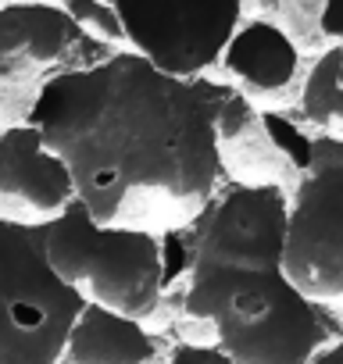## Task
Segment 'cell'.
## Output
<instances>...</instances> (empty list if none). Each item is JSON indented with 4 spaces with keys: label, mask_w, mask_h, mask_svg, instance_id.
Returning <instances> with one entry per match:
<instances>
[{
    "label": "cell",
    "mask_w": 343,
    "mask_h": 364,
    "mask_svg": "<svg viewBox=\"0 0 343 364\" xmlns=\"http://www.w3.org/2000/svg\"><path fill=\"white\" fill-rule=\"evenodd\" d=\"M226 86L168 79L132 50L54 79L29 111L72 175L75 200L104 229H190L222 186L215 111Z\"/></svg>",
    "instance_id": "1"
},
{
    "label": "cell",
    "mask_w": 343,
    "mask_h": 364,
    "mask_svg": "<svg viewBox=\"0 0 343 364\" xmlns=\"http://www.w3.org/2000/svg\"><path fill=\"white\" fill-rule=\"evenodd\" d=\"M183 314L215 328L218 343L211 346L229 364H311L329 346L325 311L283 268H194L186 275Z\"/></svg>",
    "instance_id": "2"
},
{
    "label": "cell",
    "mask_w": 343,
    "mask_h": 364,
    "mask_svg": "<svg viewBox=\"0 0 343 364\" xmlns=\"http://www.w3.org/2000/svg\"><path fill=\"white\" fill-rule=\"evenodd\" d=\"M47 264L83 296L132 321H147L161 304V243L154 232L104 229L79 200L47 222Z\"/></svg>",
    "instance_id": "3"
},
{
    "label": "cell",
    "mask_w": 343,
    "mask_h": 364,
    "mask_svg": "<svg viewBox=\"0 0 343 364\" xmlns=\"http://www.w3.org/2000/svg\"><path fill=\"white\" fill-rule=\"evenodd\" d=\"M83 307L47 264V225L0 218V364H58Z\"/></svg>",
    "instance_id": "4"
},
{
    "label": "cell",
    "mask_w": 343,
    "mask_h": 364,
    "mask_svg": "<svg viewBox=\"0 0 343 364\" xmlns=\"http://www.w3.org/2000/svg\"><path fill=\"white\" fill-rule=\"evenodd\" d=\"M115 47L86 36L61 4L0 8V129L29 125L40 93L72 72L104 65Z\"/></svg>",
    "instance_id": "5"
},
{
    "label": "cell",
    "mask_w": 343,
    "mask_h": 364,
    "mask_svg": "<svg viewBox=\"0 0 343 364\" xmlns=\"http://www.w3.org/2000/svg\"><path fill=\"white\" fill-rule=\"evenodd\" d=\"M283 275L307 300H343V139L315 136L286 208Z\"/></svg>",
    "instance_id": "6"
},
{
    "label": "cell",
    "mask_w": 343,
    "mask_h": 364,
    "mask_svg": "<svg viewBox=\"0 0 343 364\" xmlns=\"http://www.w3.org/2000/svg\"><path fill=\"white\" fill-rule=\"evenodd\" d=\"M125 50L143 58L154 72L168 79H204V72L222 61L229 40L243 22V4L236 0H197V4H115Z\"/></svg>",
    "instance_id": "7"
},
{
    "label": "cell",
    "mask_w": 343,
    "mask_h": 364,
    "mask_svg": "<svg viewBox=\"0 0 343 364\" xmlns=\"http://www.w3.org/2000/svg\"><path fill=\"white\" fill-rule=\"evenodd\" d=\"M286 190L279 186H240L222 182L208 208L194 218V268L204 272H258L283 268L286 247Z\"/></svg>",
    "instance_id": "8"
},
{
    "label": "cell",
    "mask_w": 343,
    "mask_h": 364,
    "mask_svg": "<svg viewBox=\"0 0 343 364\" xmlns=\"http://www.w3.org/2000/svg\"><path fill=\"white\" fill-rule=\"evenodd\" d=\"M4 146V171H0V218L22 225L54 222L72 200L75 186L72 175L54 157L33 125L0 129Z\"/></svg>",
    "instance_id": "9"
},
{
    "label": "cell",
    "mask_w": 343,
    "mask_h": 364,
    "mask_svg": "<svg viewBox=\"0 0 343 364\" xmlns=\"http://www.w3.org/2000/svg\"><path fill=\"white\" fill-rule=\"evenodd\" d=\"M215 146H218L222 175L229 171L233 182H240V186H279V190H286L283 178L297 182L293 168L268 143V136L261 129V111L236 86H226V93L218 100Z\"/></svg>",
    "instance_id": "10"
},
{
    "label": "cell",
    "mask_w": 343,
    "mask_h": 364,
    "mask_svg": "<svg viewBox=\"0 0 343 364\" xmlns=\"http://www.w3.org/2000/svg\"><path fill=\"white\" fill-rule=\"evenodd\" d=\"M222 65L247 100L283 97L300 72V47L272 18H250L240 22L236 36L222 54Z\"/></svg>",
    "instance_id": "11"
},
{
    "label": "cell",
    "mask_w": 343,
    "mask_h": 364,
    "mask_svg": "<svg viewBox=\"0 0 343 364\" xmlns=\"http://www.w3.org/2000/svg\"><path fill=\"white\" fill-rule=\"evenodd\" d=\"M172 353L143 321L122 318L97 304H86L65 339L58 364H168Z\"/></svg>",
    "instance_id": "12"
},
{
    "label": "cell",
    "mask_w": 343,
    "mask_h": 364,
    "mask_svg": "<svg viewBox=\"0 0 343 364\" xmlns=\"http://www.w3.org/2000/svg\"><path fill=\"white\" fill-rule=\"evenodd\" d=\"M300 111L307 125L318 129V136L343 139V86H339V43L322 50L315 58L311 72L304 75L300 90Z\"/></svg>",
    "instance_id": "13"
},
{
    "label": "cell",
    "mask_w": 343,
    "mask_h": 364,
    "mask_svg": "<svg viewBox=\"0 0 343 364\" xmlns=\"http://www.w3.org/2000/svg\"><path fill=\"white\" fill-rule=\"evenodd\" d=\"M261 129L268 136V143L275 146V154L293 168V175L300 178L307 168H311V157H315V136H307L290 114H279V111H261Z\"/></svg>",
    "instance_id": "14"
},
{
    "label": "cell",
    "mask_w": 343,
    "mask_h": 364,
    "mask_svg": "<svg viewBox=\"0 0 343 364\" xmlns=\"http://www.w3.org/2000/svg\"><path fill=\"white\" fill-rule=\"evenodd\" d=\"M61 8H65V15H68L86 36H93V40H100V43L122 50L125 33H122V22H118L115 4H97V0H72V4H61Z\"/></svg>",
    "instance_id": "15"
},
{
    "label": "cell",
    "mask_w": 343,
    "mask_h": 364,
    "mask_svg": "<svg viewBox=\"0 0 343 364\" xmlns=\"http://www.w3.org/2000/svg\"><path fill=\"white\" fill-rule=\"evenodd\" d=\"M157 243H161V289H168L190 275L194 240H190V229H176V232H161Z\"/></svg>",
    "instance_id": "16"
},
{
    "label": "cell",
    "mask_w": 343,
    "mask_h": 364,
    "mask_svg": "<svg viewBox=\"0 0 343 364\" xmlns=\"http://www.w3.org/2000/svg\"><path fill=\"white\" fill-rule=\"evenodd\" d=\"M318 29H322L325 40L339 43V86H343V0H329V4H322Z\"/></svg>",
    "instance_id": "17"
},
{
    "label": "cell",
    "mask_w": 343,
    "mask_h": 364,
    "mask_svg": "<svg viewBox=\"0 0 343 364\" xmlns=\"http://www.w3.org/2000/svg\"><path fill=\"white\" fill-rule=\"evenodd\" d=\"M168 364H229V357H222L211 343H183L179 350H172Z\"/></svg>",
    "instance_id": "18"
},
{
    "label": "cell",
    "mask_w": 343,
    "mask_h": 364,
    "mask_svg": "<svg viewBox=\"0 0 343 364\" xmlns=\"http://www.w3.org/2000/svg\"><path fill=\"white\" fill-rule=\"evenodd\" d=\"M311 364H343V339H336V343H329Z\"/></svg>",
    "instance_id": "19"
},
{
    "label": "cell",
    "mask_w": 343,
    "mask_h": 364,
    "mask_svg": "<svg viewBox=\"0 0 343 364\" xmlns=\"http://www.w3.org/2000/svg\"><path fill=\"white\" fill-rule=\"evenodd\" d=\"M0 171H4V146H0Z\"/></svg>",
    "instance_id": "20"
}]
</instances>
